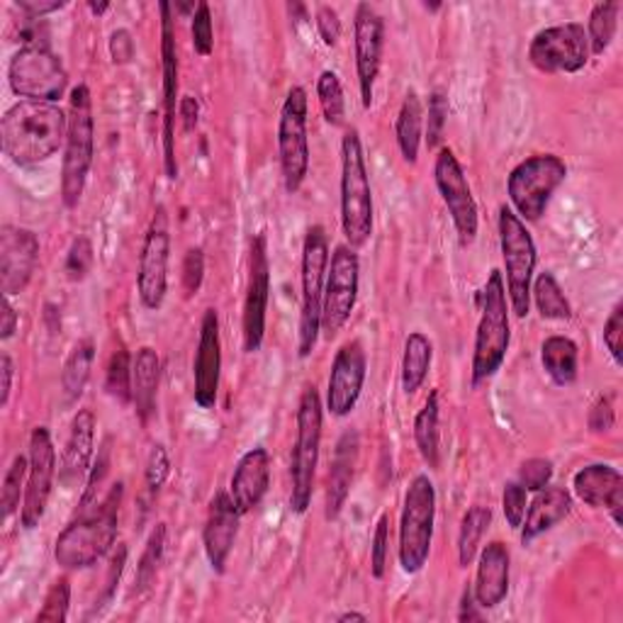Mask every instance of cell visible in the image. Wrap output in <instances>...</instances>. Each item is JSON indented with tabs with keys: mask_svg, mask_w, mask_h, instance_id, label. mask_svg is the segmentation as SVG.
Wrapping results in <instances>:
<instances>
[{
	"mask_svg": "<svg viewBox=\"0 0 623 623\" xmlns=\"http://www.w3.org/2000/svg\"><path fill=\"white\" fill-rule=\"evenodd\" d=\"M358 278L360 261L356 248L341 244L334 248L327 268V283H324L321 300V334L331 341L351 319L358 303Z\"/></svg>",
	"mask_w": 623,
	"mask_h": 623,
	"instance_id": "8fae6325",
	"label": "cell"
},
{
	"mask_svg": "<svg viewBox=\"0 0 623 623\" xmlns=\"http://www.w3.org/2000/svg\"><path fill=\"white\" fill-rule=\"evenodd\" d=\"M572 509V497L565 488H548L539 490L533 497V502L527 512V521L521 523V543L527 545L533 539H539L541 533L551 531L553 527H558L560 521H563Z\"/></svg>",
	"mask_w": 623,
	"mask_h": 623,
	"instance_id": "f546056e",
	"label": "cell"
},
{
	"mask_svg": "<svg viewBox=\"0 0 623 623\" xmlns=\"http://www.w3.org/2000/svg\"><path fill=\"white\" fill-rule=\"evenodd\" d=\"M329 268V239L319 224L309 227L303 244V276H300V331H297V354L307 358L315 351L321 331V300Z\"/></svg>",
	"mask_w": 623,
	"mask_h": 623,
	"instance_id": "ba28073f",
	"label": "cell"
},
{
	"mask_svg": "<svg viewBox=\"0 0 623 623\" xmlns=\"http://www.w3.org/2000/svg\"><path fill=\"white\" fill-rule=\"evenodd\" d=\"M105 388L108 395L115 397L122 405L132 402V360L124 348H118V351L110 356Z\"/></svg>",
	"mask_w": 623,
	"mask_h": 623,
	"instance_id": "b9f144b4",
	"label": "cell"
},
{
	"mask_svg": "<svg viewBox=\"0 0 623 623\" xmlns=\"http://www.w3.org/2000/svg\"><path fill=\"white\" fill-rule=\"evenodd\" d=\"M18 327V309L12 307L10 295H3V324H0V339L8 341Z\"/></svg>",
	"mask_w": 623,
	"mask_h": 623,
	"instance_id": "94428289",
	"label": "cell"
},
{
	"mask_svg": "<svg viewBox=\"0 0 623 623\" xmlns=\"http://www.w3.org/2000/svg\"><path fill=\"white\" fill-rule=\"evenodd\" d=\"M339 621H341V623H344V621H368V616H366V614H356V612H346V614L339 616Z\"/></svg>",
	"mask_w": 623,
	"mask_h": 623,
	"instance_id": "e7e4bbea",
	"label": "cell"
},
{
	"mask_svg": "<svg viewBox=\"0 0 623 623\" xmlns=\"http://www.w3.org/2000/svg\"><path fill=\"white\" fill-rule=\"evenodd\" d=\"M572 490L578 500L592 509H606L614 523L621 529V509H623V478L612 466L594 463L575 472Z\"/></svg>",
	"mask_w": 623,
	"mask_h": 623,
	"instance_id": "d4e9b609",
	"label": "cell"
},
{
	"mask_svg": "<svg viewBox=\"0 0 623 623\" xmlns=\"http://www.w3.org/2000/svg\"><path fill=\"white\" fill-rule=\"evenodd\" d=\"M69 604H71V582L69 578H59L44 596V604L40 609V614H37V623H64L69 619Z\"/></svg>",
	"mask_w": 623,
	"mask_h": 623,
	"instance_id": "ee69618b",
	"label": "cell"
},
{
	"mask_svg": "<svg viewBox=\"0 0 623 623\" xmlns=\"http://www.w3.org/2000/svg\"><path fill=\"white\" fill-rule=\"evenodd\" d=\"M8 81L12 93L40 103H57L69 85L64 64L49 49H20L10 61Z\"/></svg>",
	"mask_w": 623,
	"mask_h": 623,
	"instance_id": "4fadbf2b",
	"label": "cell"
},
{
	"mask_svg": "<svg viewBox=\"0 0 623 623\" xmlns=\"http://www.w3.org/2000/svg\"><path fill=\"white\" fill-rule=\"evenodd\" d=\"M278 154L285 191L290 195L303 188L309 173V140H307V91L295 85L285 95L278 122Z\"/></svg>",
	"mask_w": 623,
	"mask_h": 623,
	"instance_id": "7c38bea8",
	"label": "cell"
},
{
	"mask_svg": "<svg viewBox=\"0 0 623 623\" xmlns=\"http://www.w3.org/2000/svg\"><path fill=\"white\" fill-rule=\"evenodd\" d=\"M317 95H319L324 120H327L331 127H341L346 122V101H344L341 81L334 71H321V76L317 81Z\"/></svg>",
	"mask_w": 623,
	"mask_h": 623,
	"instance_id": "60d3db41",
	"label": "cell"
},
{
	"mask_svg": "<svg viewBox=\"0 0 623 623\" xmlns=\"http://www.w3.org/2000/svg\"><path fill=\"white\" fill-rule=\"evenodd\" d=\"M57 476V451L47 427H37L30 436V470H28V488H24L20 521L24 529L40 527L47 512L49 497H52Z\"/></svg>",
	"mask_w": 623,
	"mask_h": 623,
	"instance_id": "e0dca14e",
	"label": "cell"
},
{
	"mask_svg": "<svg viewBox=\"0 0 623 623\" xmlns=\"http://www.w3.org/2000/svg\"><path fill=\"white\" fill-rule=\"evenodd\" d=\"M421 132H423V108L417 91H409L400 108V118L395 124L397 134V146L409 164H417L419 159V146H421Z\"/></svg>",
	"mask_w": 623,
	"mask_h": 623,
	"instance_id": "e575fe53",
	"label": "cell"
},
{
	"mask_svg": "<svg viewBox=\"0 0 623 623\" xmlns=\"http://www.w3.org/2000/svg\"><path fill=\"white\" fill-rule=\"evenodd\" d=\"M317 32L321 37V42L327 47H336L341 37V20H339V12H336L331 6H321L317 10Z\"/></svg>",
	"mask_w": 623,
	"mask_h": 623,
	"instance_id": "11a10c76",
	"label": "cell"
},
{
	"mask_svg": "<svg viewBox=\"0 0 623 623\" xmlns=\"http://www.w3.org/2000/svg\"><path fill=\"white\" fill-rule=\"evenodd\" d=\"M67 3L64 0H20L18 8L20 12H24V18H32V20H42L49 12H57L64 8Z\"/></svg>",
	"mask_w": 623,
	"mask_h": 623,
	"instance_id": "680465c9",
	"label": "cell"
},
{
	"mask_svg": "<svg viewBox=\"0 0 623 623\" xmlns=\"http://www.w3.org/2000/svg\"><path fill=\"white\" fill-rule=\"evenodd\" d=\"M91 12H95V16H103V12L110 8V3H89Z\"/></svg>",
	"mask_w": 623,
	"mask_h": 623,
	"instance_id": "03108f58",
	"label": "cell"
},
{
	"mask_svg": "<svg viewBox=\"0 0 623 623\" xmlns=\"http://www.w3.org/2000/svg\"><path fill=\"white\" fill-rule=\"evenodd\" d=\"M436 521V488L429 476H417L405 494L400 521V565L407 575L427 565L433 541Z\"/></svg>",
	"mask_w": 623,
	"mask_h": 623,
	"instance_id": "30bf717a",
	"label": "cell"
},
{
	"mask_svg": "<svg viewBox=\"0 0 623 623\" xmlns=\"http://www.w3.org/2000/svg\"><path fill=\"white\" fill-rule=\"evenodd\" d=\"M164 548H166V523H156L152 535L144 545V553L136 563V575H134V590L136 592H146L152 588L156 580V572L161 565V558H164Z\"/></svg>",
	"mask_w": 623,
	"mask_h": 623,
	"instance_id": "ab89813d",
	"label": "cell"
},
{
	"mask_svg": "<svg viewBox=\"0 0 623 623\" xmlns=\"http://www.w3.org/2000/svg\"><path fill=\"white\" fill-rule=\"evenodd\" d=\"M358 453H360L358 431L346 429L341 433L339 443H336V451L331 458V470H329V482H327V504H324V517H327L329 521H334L341 514L348 494H351Z\"/></svg>",
	"mask_w": 623,
	"mask_h": 623,
	"instance_id": "83f0119b",
	"label": "cell"
},
{
	"mask_svg": "<svg viewBox=\"0 0 623 623\" xmlns=\"http://www.w3.org/2000/svg\"><path fill=\"white\" fill-rule=\"evenodd\" d=\"M37 261H40L37 234L6 224L0 229V288H3V295H18L28 288Z\"/></svg>",
	"mask_w": 623,
	"mask_h": 623,
	"instance_id": "7402d4cb",
	"label": "cell"
},
{
	"mask_svg": "<svg viewBox=\"0 0 623 623\" xmlns=\"http://www.w3.org/2000/svg\"><path fill=\"white\" fill-rule=\"evenodd\" d=\"M415 441L423 463L429 468H439L441 460V429H439V392H429L427 402L419 409L415 419Z\"/></svg>",
	"mask_w": 623,
	"mask_h": 623,
	"instance_id": "d6a6232c",
	"label": "cell"
},
{
	"mask_svg": "<svg viewBox=\"0 0 623 623\" xmlns=\"http://www.w3.org/2000/svg\"><path fill=\"white\" fill-rule=\"evenodd\" d=\"M368 372V358L360 341H346L334 356L329 385H327V409L334 417H348L358 405L364 392Z\"/></svg>",
	"mask_w": 623,
	"mask_h": 623,
	"instance_id": "44dd1931",
	"label": "cell"
},
{
	"mask_svg": "<svg viewBox=\"0 0 623 623\" xmlns=\"http://www.w3.org/2000/svg\"><path fill=\"white\" fill-rule=\"evenodd\" d=\"M614 421H616V415H614L612 397H600V400H596L594 407L590 409V419H588L590 429L594 433H606L614 429Z\"/></svg>",
	"mask_w": 623,
	"mask_h": 623,
	"instance_id": "9f6ffc18",
	"label": "cell"
},
{
	"mask_svg": "<svg viewBox=\"0 0 623 623\" xmlns=\"http://www.w3.org/2000/svg\"><path fill=\"white\" fill-rule=\"evenodd\" d=\"M93 268V244L89 236H76L73 239L69 254H67V264H64V273L71 283H81L85 280Z\"/></svg>",
	"mask_w": 623,
	"mask_h": 623,
	"instance_id": "f6af8a7d",
	"label": "cell"
},
{
	"mask_svg": "<svg viewBox=\"0 0 623 623\" xmlns=\"http://www.w3.org/2000/svg\"><path fill=\"white\" fill-rule=\"evenodd\" d=\"M448 120V98L441 91H433L429 95V112H427V146L436 149L441 142Z\"/></svg>",
	"mask_w": 623,
	"mask_h": 623,
	"instance_id": "f907efd6",
	"label": "cell"
},
{
	"mask_svg": "<svg viewBox=\"0 0 623 623\" xmlns=\"http://www.w3.org/2000/svg\"><path fill=\"white\" fill-rule=\"evenodd\" d=\"M512 555L502 541H492L484 545L478 560V575L472 584V594L480 609H494L500 606L509 594V565Z\"/></svg>",
	"mask_w": 623,
	"mask_h": 623,
	"instance_id": "4316f807",
	"label": "cell"
},
{
	"mask_svg": "<svg viewBox=\"0 0 623 623\" xmlns=\"http://www.w3.org/2000/svg\"><path fill=\"white\" fill-rule=\"evenodd\" d=\"M502 509L507 523L512 529H521L523 517H527V490L519 482H507L502 494Z\"/></svg>",
	"mask_w": 623,
	"mask_h": 623,
	"instance_id": "f5cc1de1",
	"label": "cell"
},
{
	"mask_svg": "<svg viewBox=\"0 0 623 623\" xmlns=\"http://www.w3.org/2000/svg\"><path fill=\"white\" fill-rule=\"evenodd\" d=\"M270 488V456L266 448H252L242 456L234 468V476L229 482V494L239 509L242 517L254 512L264 502V497Z\"/></svg>",
	"mask_w": 623,
	"mask_h": 623,
	"instance_id": "484cf974",
	"label": "cell"
},
{
	"mask_svg": "<svg viewBox=\"0 0 623 623\" xmlns=\"http://www.w3.org/2000/svg\"><path fill=\"white\" fill-rule=\"evenodd\" d=\"M161 378V360L152 346H142L132 358V402L136 415L146 423L154 415Z\"/></svg>",
	"mask_w": 623,
	"mask_h": 623,
	"instance_id": "4dcf8cb0",
	"label": "cell"
},
{
	"mask_svg": "<svg viewBox=\"0 0 623 623\" xmlns=\"http://www.w3.org/2000/svg\"><path fill=\"white\" fill-rule=\"evenodd\" d=\"M95 122L89 85L81 83L69 98V132L64 144V164H61V201L67 207H76L83 197L85 183L93 166Z\"/></svg>",
	"mask_w": 623,
	"mask_h": 623,
	"instance_id": "277c9868",
	"label": "cell"
},
{
	"mask_svg": "<svg viewBox=\"0 0 623 623\" xmlns=\"http://www.w3.org/2000/svg\"><path fill=\"white\" fill-rule=\"evenodd\" d=\"M541 364L555 385L568 388V385L578 380V344L568 339V336H548L541 346Z\"/></svg>",
	"mask_w": 623,
	"mask_h": 623,
	"instance_id": "1f68e13d",
	"label": "cell"
},
{
	"mask_svg": "<svg viewBox=\"0 0 623 623\" xmlns=\"http://www.w3.org/2000/svg\"><path fill=\"white\" fill-rule=\"evenodd\" d=\"M341 229L351 248L366 246L372 234V191L358 130L341 140Z\"/></svg>",
	"mask_w": 623,
	"mask_h": 623,
	"instance_id": "3957f363",
	"label": "cell"
},
{
	"mask_svg": "<svg viewBox=\"0 0 623 623\" xmlns=\"http://www.w3.org/2000/svg\"><path fill=\"white\" fill-rule=\"evenodd\" d=\"M321 446V397L317 388H307L297 405V439L290 458V509L305 514L315 494V476Z\"/></svg>",
	"mask_w": 623,
	"mask_h": 623,
	"instance_id": "8992f818",
	"label": "cell"
},
{
	"mask_svg": "<svg viewBox=\"0 0 623 623\" xmlns=\"http://www.w3.org/2000/svg\"><path fill=\"white\" fill-rule=\"evenodd\" d=\"M619 3H596L590 12L588 22V40H590V54H604L612 47L616 28H619Z\"/></svg>",
	"mask_w": 623,
	"mask_h": 623,
	"instance_id": "f35d334b",
	"label": "cell"
},
{
	"mask_svg": "<svg viewBox=\"0 0 623 623\" xmlns=\"http://www.w3.org/2000/svg\"><path fill=\"white\" fill-rule=\"evenodd\" d=\"M480 612H478V602L476 594H472V588H466L463 600H460V612H458V621H478Z\"/></svg>",
	"mask_w": 623,
	"mask_h": 623,
	"instance_id": "be15d7a7",
	"label": "cell"
},
{
	"mask_svg": "<svg viewBox=\"0 0 623 623\" xmlns=\"http://www.w3.org/2000/svg\"><path fill=\"white\" fill-rule=\"evenodd\" d=\"M553 480V463L548 458H529L519 468V484L527 492H539Z\"/></svg>",
	"mask_w": 623,
	"mask_h": 623,
	"instance_id": "c3c4849f",
	"label": "cell"
},
{
	"mask_svg": "<svg viewBox=\"0 0 623 623\" xmlns=\"http://www.w3.org/2000/svg\"><path fill=\"white\" fill-rule=\"evenodd\" d=\"M178 118L183 122V130L193 132L197 127V120H201V103H197L193 95H183L178 105Z\"/></svg>",
	"mask_w": 623,
	"mask_h": 623,
	"instance_id": "91938a15",
	"label": "cell"
},
{
	"mask_svg": "<svg viewBox=\"0 0 623 623\" xmlns=\"http://www.w3.org/2000/svg\"><path fill=\"white\" fill-rule=\"evenodd\" d=\"M497 227H500V246H502V261L507 273V297L509 307L514 309V315L523 319L531 309V283L535 273V244L533 236L527 227V222L519 219L512 207L502 205L500 217H497Z\"/></svg>",
	"mask_w": 623,
	"mask_h": 623,
	"instance_id": "52a82bcc",
	"label": "cell"
},
{
	"mask_svg": "<svg viewBox=\"0 0 623 623\" xmlns=\"http://www.w3.org/2000/svg\"><path fill=\"white\" fill-rule=\"evenodd\" d=\"M531 297L543 319L568 321L572 317V305L553 273H539V278L531 283Z\"/></svg>",
	"mask_w": 623,
	"mask_h": 623,
	"instance_id": "74e56055",
	"label": "cell"
},
{
	"mask_svg": "<svg viewBox=\"0 0 623 623\" xmlns=\"http://www.w3.org/2000/svg\"><path fill=\"white\" fill-rule=\"evenodd\" d=\"M239 521H242V512L236 509L229 492H217L212 497L205 529H203V545L210 565L217 575H222L224 568H227L236 533H239Z\"/></svg>",
	"mask_w": 623,
	"mask_h": 623,
	"instance_id": "cb8c5ba5",
	"label": "cell"
},
{
	"mask_svg": "<svg viewBox=\"0 0 623 623\" xmlns=\"http://www.w3.org/2000/svg\"><path fill=\"white\" fill-rule=\"evenodd\" d=\"M604 346L621 366L623 364V305H616L612 317H609L604 324Z\"/></svg>",
	"mask_w": 623,
	"mask_h": 623,
	"instance_id": "db71d44e",
	"label": "cell"
},
{
	"mask_svg": "<svg viewBox=\"0 0 623 623\" xmlns=\"http://www.w3.org/2000/svg\"><path fill=\"white\" fill-rule=\"evenodd\" d=\"M270 300V264L266 236L256 234L248 256V285L244 300V351L256 354L264 346L266 312Z\"/></svg>",
	"mask_w": 623,
	"mask_h": 623,
	"instance_id": "ac0fdd59",
	"label": "cell"
},
{
	"mask_svg": "<svg viewBox=\"0 0 623 623\" xmlns=\"http://www.w3.org/2000/svg\"><path fill=\"white\" fill-rule=\"evenodd\" d=\"M205 278V254L203 248H188V254L183 258V290L185 297H193L203 288Z\"/></svg>",
	"mask_w": 623,
	"mask_h": 623,
	"instance_id": "816d5d0a",
	"label": "cell"
},
{
	"mask_svg": "<svg viewBox=\"0 0 623 623\" xmlns=\"http://www.w3.org/2000/svg\"><path fill=\"white\" fill-rule=\"evenodd\" d=\"M568 178L565 161L555 154H535L509 173L507 193L512 201L519 219L539 222L555 191Z\"/></svg>",
	"mask_w": 623,
	"mask_h": 623,
	"instance_id": "9c48e42d",
	"label": "cell"
},
{
	"mask_svg": "<svg viewBox=\"0 0 623 623\" xmlns=\"http://www.w3.org/2000/svg\"><path fill=\"white\" fill-rule=\"evenodd\" d=\"M492 523V509L476 504L470 507L468 512L463 514V521H460L458 529V563L460 568L472 565V560L478 558L480 543L484 539Z\"/></svg>",
	"mask_w": 623,
	"mask_h": 623,
	"instance_id": "d590c367",
	"label": "cell"
},
{
	"mask_svg": "<svg viewBox=\"0 0 623 623\" xmlns=\"http://www.w3.org/2000/svg\"><path fill=\"white\" fill-rule=\"evenodd\" d=\"M433 360V344L427 334L412 331L405 341V356H402V390L407 395H415L423 380H427Z\"/></svg>",
	"mask_w": 623,
	"mask_h": 623,
	"instance_id": "836d02e7",
	"label": "cell"
},
{
	"mask_svg": "<svg viewBox=\"0 0 623 623\" xmlns=\"http://www.w3.org/2000/svg\"><path fill=\"white\" fill-rule=\"evenodd\" d=\"M93 439H95V415L91 409H81L71 421V431L64 446V460H61L59 480L64 482L67 488L79 484L85 478V472H89L93 458Z\"/></svg>",
	"mask_w": 623,
	"mask_h": 623,
	"instance_id": "f1b7e54d",
	"label": "cell"
},
{
	"mask_svg": "<svg viewBox=\"0 0 623 623\" xmlns=\"http://www.w3.org/2000/svg\"><path fill=\"white\" fill-rule=\"evenodd\" d=\"M219 372H222V339H219V319L215 309H207L201 324V339H197L195 354V405L212 409L217 405L219 392Z\"/></svg>",
	"mask_w": 623,
	"mask_h": 623,
	"instance_id": "603a6c76",
	"label": "cell"
},
{
	"mask_svg": "<svg viewBox=\"0 0 623 623\" xmlns=\"http://www.w3.org/2000/svg\"><path fill=\"white\" fill-rule=\"evenodd\" d=\"M124 497V484H112L103 504L95 512H81V517L69 523L59 533L54 545V558L67 570H85L103 560L118 539L120 507Z\"/></svg>",
	"mask_w": 623,
	"mask_h": 623,
	"instance_id": "7a4b0ae2",
	"label": "cell"
},
{
	"mask_svg": "<svg viewBox=\"0 0 623 623\" xmlns=\"http://www.w3.org/2000/svg\"><path fill=\"white\" fill-rule=\"evenodd\" d=\"M168 476H171V460H168L166 446L164 443H154L152 451H149L146 468H144L146 490L152 492V494H159V490L166 484Z\"/></svg>",
	"mask_w": 623,
	"mask_h": 623,
	"instance_id": "7dc6e473",
	"label": "cell"
},
{
	"mask_svg": "<svg viewBox=\"0 0 623 623\" xmlns=\"http://www.w3.org/2000/svg\"><path fill=\"white\" fill-rule=\"evenodd\" d=\"M69 115L57 103L20 101L12 105L3 124L0 142L6 156L18 166H37L52 159L67 144Z\"/></svg>",
	"mask_w": 623,
	"mask_h": 623,
	"instance_id": "6da1fadb",
	"label": "cell"
},
{
	"mask_svg": "<svg viewBox=\"0 0 623 623\" xmlns=\"http://www.w3.org/2000/svg\"><path fill=\"white\" fill-rule=\"evenodd\" d=\"M433 181L436 188H439L443 205L448 207V215L453 219V227L458 234V242L463 248L472 246L478 236V203L472 197L470 183L466 178V171L460 166V161L456 159L453 149H441L439 156H436L433 164Z\"/></svg>",
	"mask_w": 623,
	"mask_h": 623,
	"instance_id": "9a60e30c",
	"label": "cell"
},
{
	"mask_svg": "<svg viewBox=\"0 0 623 623\" xmlns=\"http://www.w3.org/2000/svg\"><path fill=\"white\" fill-rule=\"evenodd\" d=\"M193 47L201 57H210L215 47V30H212V12L207 3H197L193 12Z\"/></svg>",
	"mask_w": 623,
	"mask_h": 623,
	"instance_id": "681fc988",
	"label": "cell"
},
{
	"mask_svg": "<svg viewBox=\"0 0 623 623\" xmlns=\"http://www.w3.org/2000/svg\"><path fill=\"white\" fill-rule=\"evenodd\" d=\"M423 8H427V10H439L441 6H439V3H431V6H429V3H423Z\"/></svg>",
	"mask_w": 623,
	"mask_h": 623,
	"instance_id": "003e7915",
	"label": "cell"
},
{
	"mask_svg": "<svg viewBox=\"0 0 623 623\" xmlns=\"http://www.w3.org/2000/svg\"><path fill=\"white\" fill-rule=\"evenodd\" d=\"M93 358H95V346L91 339L79 341L76 346H73V351L69 354L67 364H64V372H61V385H64V395L69 402H76L83 395L85 385H89Z\"/></svg>",
	"mask_w": 623,
	"mask_h": 623,
	"instance_id": "8d00e7d4",
	"label": "cell"
},
{
	"mask_svg": "<svg viewBox=\"0 0 623 623\" xmlns=\"http://www.w3.org/2000/svg\"><path fill=\"white\" fill-rule=\"evenodd\" d=\"M512 329H509V297L502 270H492L482 290V317L476 331V351H472V385L490 380L502 368Z\"/></svg>",
	"mask_w": 623,
	"mask_h": 623,
	"instance_id": "5b68a950",
	"label": "cell"
},
{
	"mask_svg": "<svg viewBox=\"0 0 623 623\" xmlns=\"http://www.w3.org/2000/svg\"><path fill=\"white\" fill-rule=\"evenodd\" d=\"M161 76H164V166L166 176L178 178L176 164V115H178V52L171 6L161 3Z\"/></svg>",
	"mask_w": 623,
	"mask_h": 623,
	"instance_id": "d6986e66",
	"label": "cell"
},
{
	"mask_svg": "<svg viewBox=\"0 0 623 623\" xmlns=\"http://www.w3.org/2000/svg\"><path fill=\"white\" fill-rule=\"evenodd\" d=\"M529 61L541 73H578L590 61V40L584 24L565 22L533 34Z\"/></svg>",
	"mask_w": 623,
	"mask_h": 623,
	"instance_id": "5bb4252c",
	"label": "cell"
},
{
	"mask_svg": "<svg viewBox=\"0 0 623 623\" xmlns=\"http://www.w3.org/2000/svg\"><path fill=\"white\" fill-rule=\"evenodd\" d=\"M0 376H3V385H0V405L6 407L12 390V376H16V368H12V360L8 354L0 356Z\"/></svg>",
	"mask_w": 623,
	"mask_h": 623,
	"instance_id": "6125c7cd",
	"label": "cell"
},
{
	"mask_svg": "<svg viewBox=\"0 0 623 623\" xmlns=\"http://www.w3.org/2000/svg\"><path fill=\"white\" fill-rule=\"evenodd\" d=\"M382 44H385L382 18L372 6L360 3L356 8V18H354V52H356L360 101H364L366 110L372 105V91H376V81L382 61Z\"/></svg>",
	"mask_w": 623,
	"mask_h": 623,
	"instance_id": "ffe728a7",
	"label": "cell"
},
{
	"mask_svg": "<svg viewBox=\"0 0 623 623\" xmlns=\"http://www.w3.org/2000/svg\"><path fill=\"white\" fill-rule=\"evenodd\" d=\"M388 555H390V517L382 514L376 523V533H372V545H370V572L376 580L385 578V570H388Z\"/></svg>",
	"mask_w": 623,
	"mask_h": 623,
	"instance_id": "bcb514c9",
	"label": "cell"
},
{
	"mask_svg": "<svg viewBox=\"0 0 623 623\" xmlns=\"http://www.w3.org/2000/svg\"><path fill=\"white\" fill-rule=\"evenodd\" d=\"M110 57L115 64H127L134 57V40L130 30H115L110 34Z\"/></svg>",
	"mask_w": 623,
	"mask_h": 623,
	"instance_id": "6f0895ef",
	"label": "cell"
},
{
	"mask_svg": "<svg viewBox=\"0 0 623 623\" xmlns=\"http://www.w3.org/2000/svg\"><path fill=\"white\" fill-rule=\"evenodd\" d=\"M30 470V458L24 456H16L12 463L3 478V488H0V507H3V519H10L16 514V509L20 504V494H22V482L28 478Z\"/></svg>",
	"mask_w": 623,
	"mask_h": 623,
	"instance_id": "7bdbcfd3",
	"label": "cell"
},
{
	"mask_svg": "<svg viewBox=\"0 0 623 623\" xmlns=\"http://www.w3.org/2000/svg\"><path fill=\"white\" fill-rule=\"evenodd\" d=\"M168 254H171L168 215H166V207L159 205L144 236L142 254H140V273H136V290H140V300L146 309H159L166 300Z\"/></svg>",
	"mask_w": 623,
	"mask_h": 623,
	"instance_id": "2e32d148",
	"label": "cell"
}]
</instances>
